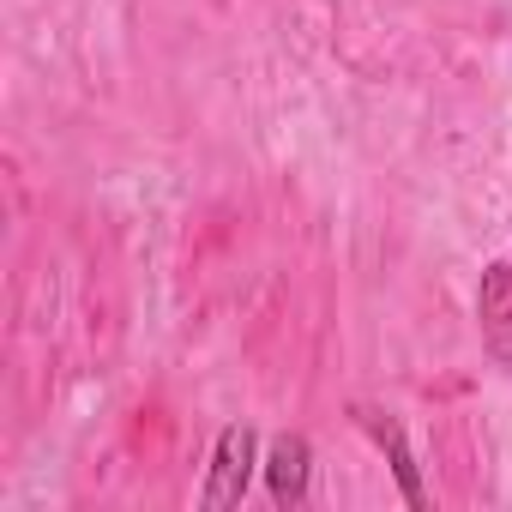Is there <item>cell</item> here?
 Masks as SVG:
<instances>
[{"instance_id": "6da1fadb", "label": "cell", "mask_w": 512, "mask_h": 512, "mask_svg": "<svg viewBox=\"0 0 512 512\" xmlns=\"http://www.w3.org/2000/svg\"><path fill=\"white\" fill-rule=\"evenodd\" d=\"M253 470H266V464H260V434H253L247 422H229V428L217 434V446H211V476H205L199 506H205V512L241 506V494H247Z\"/></svg>"}, {"instance_id": "7a4b0ae2", "label": "cell", "mask_w": 512, "mask_h": 512, "mask_svg": "<svg viewBox=\"0 0 512 512\" xmlns=\"http://www.w3.org/2000/svg\"><path fill=\"white\" fill-rule=\"evenodd\" d=\"M476 320H482V344H488V356L512 368V260H494V266L482 272Z\"/></svg>"}, {"instance_id": "3957f363", "label": "cell", "mask_w": 512, "mask_h": 512, "mask_svg": "<svg viewBox=\"0 0 512 512\" xmlns=\"http://www.w3.org/2000/svg\"><path fill=\"white\" fill-rule=\"evenodd\" d=\"M308 482H314V446L302 434H278L272 452H266V488H272V500L278 506H302Z\"/></svg>"}, {"instance_id": "277c9868", "label": "cell", "mask_w": 512, "mask_h": 512, "mask_svg": "<svg viewBox=\"0 0 512 512\" xmlns=\"http://www.w3.org/2000/svg\"><path fill=\"white\" fill-rule=\"evenodd\" d=\"M356 422L374 434V446L386 452V464H392V476H398V488H404V500L410 506H428V488H422V464H416V452H410V440H404V428L392 422V416H380V410H356Z\"/></svg>"}]
</instances>
